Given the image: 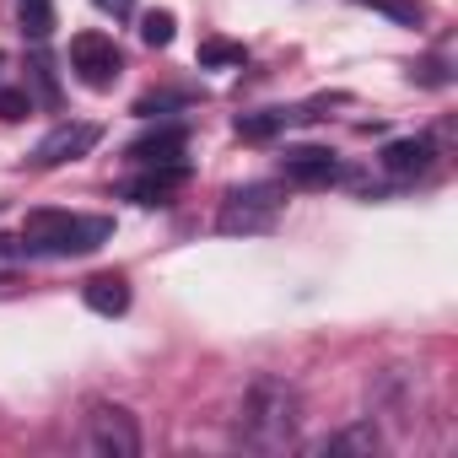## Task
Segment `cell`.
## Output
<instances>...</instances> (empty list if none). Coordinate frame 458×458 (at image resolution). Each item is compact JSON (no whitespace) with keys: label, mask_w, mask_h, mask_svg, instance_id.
I'll use <instances>...</instances> for the list:
<instances>
[{"label":"cell","mask_w":458,"mask_h":458,"mask_svg":"<svg viewBox=\"0 0 458 458\" xmlns=\"http://www.w3.org/2000/svg\"><path fill=\"white\" fill-rule=\"evenodd\" d=\"M114 238V216H87V210H28L22 221V254L38 259H81Z\"/></svg>","instance_id":"obj_1"},{"label":"cell","mask_w":458,"mask_h":458,"mask_svg":"<svg viewBox=\"0 0 458 458\" xmlns=\"http://www.w3.org/2000/svg\"><path fill=\"white\" fill-rule=\"evenodd\" d=\"M297 420H302V399L292 383L281 377H254L249 394H243V410H238V431L249 447H286L297 437Z\"/></svg>","instance_id":"obj_2"},{"label":"cell","mask_w":458,"mask_h":458,"mask_svg":"<svg viewBox=\"0 0 458 458\" xmlns=\"http://www.w3.org/2000/svg\"><path fill=\"white\" fill-rule=\"evenodd\" d=\"M281 205H286V194L276 183H243V189L226 194L216 226H221V233H243V238L249 233H270L276 216H281Z\"/></svg>","instance_id":"obj_3"},{"label":"cell","mask_w":458,"mask_h":458,"mask_svg":"<svg viewBox=\"0 0 458 458\" xmlns=\"http://www.w3.org/2000/svg\"><path fill=\"white\" fill-rule=\"evenodd\" d=\"M87 453L98 458H135L140 453V426L124 404H98L87 415Z\"/></svg>","instance_id":"obj_4"},{"label":"cell","mask_w":458,"mask_h":458,"mask_svg":"<svg viewBox=\"0 0 458 458\" xmlns=\"http://www.w3.org/2000/svg\"><path fill=\"white\" fill-rule=\"evenodd\" d=\"M103 140V124H92V119H65V124H55L38 146H33V157H28V167H38V173H49V167H65V162H81L92 146Z\"/></svg>","instance_id":"obj_5"},{"label":"cell","mask_w":458,"mask_h":458,"mask_svg":"<svg viewBox=\"0 0 458 458\" xmlns=\"http://www.w3.org/2000/svg\"><path fill=\"white\" fill-rule=\"evenodd\" d=\"M71 71H76L92 92H108V87L119 81V71H124V55H119V44H114L108 33H76V38H71Z\"/></svg>","instance_id":"obj_6"},{"label":"cell","mask_w":458,"mask_h":458,"mask_svg":"<svg viewBox=\"0 0 458 458\" xmlns=\"http://www.w3.org/2000/svg\"><path fill=\"white\" fill-rule=\"evenodd\" d=\"M281 173H286L292 183H302V189H329V183L345 178V167H340V157H335L329 146H286Z\"/></svg>","instance_id":"obj_7"},{"label":"cell","mask_w":458,"mask_h":458,"mask_svg":"<svg viewBox=\"0 0 458 458\" xmlns=\"http://www.w3.org/2000/svg\"><path fill=\"white\" fill-rule=\"evenodd\" d=\"M383 173L388 178H399V183H415V178H426L431 173V162H437V140L431 135H399V140H388L383 146Z\"/></svg>","instance_id":"obj_8"},{"label":"cell","mask_w":458,"mask_h":458,"mask_svg":"<svg viewBox=\"0 0 458 458\" xmlns=\"http://www.w3.org/2000/svg\"><path fill=\"white\" fill-rule=\"evenodd\" d=\"M183 183H189V167H183V162H162V167L135 173L119 194H124V199H135V205H146V210H157V205H173Z\"/></svg>","instance_id":"obj_9"},{"label":"cell","mask_w":458,"mask_h":458,"mask_svg":"<svg viewBox=\"0 0 458 458\" xmlns=\"http://www.w3.org/2000/svg\"><path fill=\"white\" fill-rule=\"evenodd\" d=\"M183 151H189V130H183V124H157V130H146L140 140H130V146H124V157H130L135 167L183 162Z\"/></svg>","instance_id":"obj_10"},{"label":"cell","mask_w":458,"mask_h":458,"mask_svg":"<svg viewBox=\"0 0 458 458\" xmlns=\"http://www.w3.org/2000/svg\"><path fill=\"white\" fill-rule=\"evenodd\" d=\"M297 119H318L308 108H259V114H238V135L243 140H276L281 130H292Z\"/></svg>","instance_id":"obj_11"},{"label":"cell","mask_w":458,"mask_h":458,"mask_svg":"<svg viewBox=\"0 0 458 458\" xmlns=\"http://www.w3.org/2000/svg\"><path fill=\"white\" fill-rule=\"evenodd\" d=\"M81 302L103 318H119V313H130V281L124 276H92L81 286Z\"/></svg>","instance_id":"obj_12"},{"label":"cell","mask_w":458,"mask_h":458,"mask_svg":"<svg viewBox=\"0 0 458 458\" xmlns=\"http://www.w3.org/2000/svg\"><path fill=\"white\" fill-rule=\"evenodd\" d=\"M313 453H377V426H372V420H356V426H345V431L313 442Z\"/></svg>","instance_id":"obj_13"},{"label":"cell","mask_w":458,"mask_h":458,"mask_svg":"<svg viewBox=\"0 0 458 458\" xmlns=\"http://www.w3.org/2000/svg\"><path fill=\"white\" fill-rule=\"evenodd\" d=\"M17 22H22V38L44 44L55 33V0H17Z\"/></svg>","instance_id":"obj_14"},{"label":"cell","mask_w":458,"mask_h":458,"mask_svg":"<svg viewBox=\"0 0 458 458\" xmlns=\"http://www.w3.org/2000/svg\"><path fill=\"white\" fill-rule=\"evenodd\" d=\"M356 6H367V12H377V17H388V22H399V28H420V22H426V6H420V0H356Z\"/></svg>","instance_id":"obj_15"},{"label":"cell","mask_w":458,"mask_h":458,"mask_svg":"<svg viewBox=\"0 0 458 458\" xmlns=\"http://www.w3.org/2000/svg\"><path fill=\"white\" fill-rule=\"evenodd\" d=\"M199 65H249V49L243 44H226V38H205L199 44Z\"/></svg>","instance_id":"obj_16"},{"label":"cell","mask_w":458,"mask_h":458,"mask_svg":"<svg viewBox=\"0 0 458 458\" xmlns=\"http://www.w3.org/2000/svg\"><path fill=\"white\" fill-rule=\"evenodd\" d=\"M173 28H178L173 12H146V17H140V38H146L151 49H167V44H173Z\"/></svg>","instance_id":"obj_17"},{"label":"cell","mask_w":458,"mask_h":458,"mask_svg":"<svg viewBox=\"0 0 458 458\" xmlns=\"http://www.w3.org/2000/svg\"><path fill=\"white\" fill-rule=\"evenodd\" d=\"M28 114H33V92H28V87H0V119L17 124V119H28Z\"/></svg>","instance_id":"obj_18"},{"label":"cell","mask_w":458,"mask_h":458,"mask_svg":"<svg viewBox=\"0 0 458 458\" xmlns=\"http://www.w3.org/2000/svg\"><path fill=\"white\" fill-rule=\"evenodd\" d=\"M189 103H194V92H146V98L135 103V114L151 119V114H162V108H189Z\"/></svg>","instance_id":"obj_19"},{"label":"cell","mask_w":458,"mask_h":458,"mask_svg":"<svg viewBox=\"0 0 458 458\" xmlns=\"http://www.w3.org/2000/svg\"><path fill=\"white\" fill-rule=\"evenodd\" d=\"M92 6H103L108 17H130V12H135V0H92Z\"/></svg>","instance_id":"obj_20"},{"label":"cell","mask_w":458,"mask_h":458,"mask_svg":"<svg viewBox=\"0 0 458 458\" xmlns=\"http://www.w3.org/2000/svg\"><path fill=\"white\" fill-rule=\"evenodd\" d=\"M12 259H22V238H0V265H12Z\"/></svg>","instance_id":"obj_21"}]
</instances>
